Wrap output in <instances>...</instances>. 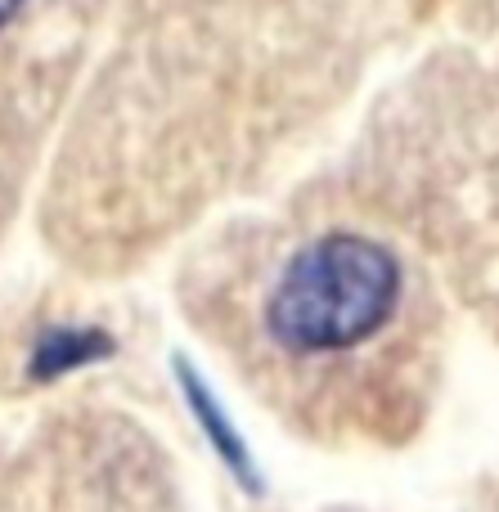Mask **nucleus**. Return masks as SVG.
<instances>
[{
	"instance_id": "f257e3e1",
	"label": "nucleus",
	"mask_w": 499,
	"mask_h": 512,
	"mask_svg": "<svg viewBox=\"0 0 499 512\" xmlns=\"http://www.w3.org/2000/svg\"><path fill=\"white\" fill-rule=\"evenodd\" d=\"M401 270L383 243L365 234H324L284 265L270 292V333L297 355L360 346L392 319Z\"/></svg>"
},
{
	"instance_id": "f03ea898",
	"label": "nucleus",
	"mask_w": 499,
	"mask_h": 512,
	"mask_svg": "<svg viewBox=\"0 0 499 512\" xmlns=\"http://www.w3.org/2000/svg\"><path fill=\"white\" fill-rule=\"evenodd\" d=\"M99 342H104L99 333H50L41 346H36L32 373H41V378L68 373L72 364H81V360H90V355H99Z\"/></svg>"
},
{
	"instance_id": "7ed1b4c3",
	"label": "nucleus",
	"mask_w": 499,
	"mask_h": 512,
	"mask_svg": "<svg viewBox=\"0 0 499 512\" xmlns=\"http://www.w3.org/2000/svg\"><path fill=\"white\" fill-rule=\"evenodd\" d=\"M18 9H23V0H0V32L9 27V18H14Z\"/></svg>"
}]
</instances>
